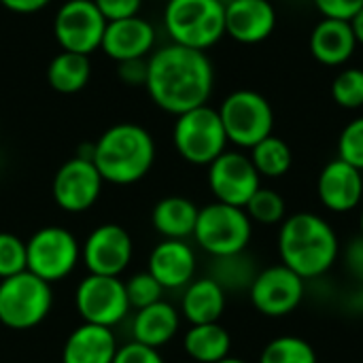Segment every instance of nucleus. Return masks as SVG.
Segmentation results:
<instances>
[{
	"instance_id": "f257e3e1",
	"label": "nucleus",
	"mask_w": 363,
	"mask_h": 363,
	"mask_svg": "<svg viewBox=\"0 0 363 363\" xmlns=\"http://www.w3.org/2000/svg\"><path fill=\"white\" fill-rule=\"evenodd\" d=\"M147 62L145 87L162 111L179 117L208 102L215 85V70L206 51L172 43L153 51Z\"/></svg>"
},
{
	"instance_id": "f03ea898",
	"label": "nucleus",
	"mask_w": 363,
	"mask_h": 363,
	"mask_svg": "<svg viewBox=\"0 0 363 363\" xmlns=\"http://www.w3.org/2000/svg\"><path fill=\"white\" fill-rule=\"evenodd\" d=\"M279 255L283 266L300 279L325 274L340 255V242L334 228L315 213H296L287 217L279 232Z\"/></svg>"
},
{
	"instance_id": "7ed1b4c3",
	"label": "nucleus",
	"mask_w": 363,
	"mask_h": 363,
	"mask_svg": "<svg viewBox=\"0 0 363 363\" xmlns=\"http://www.w3.org/2000/svg\"><path fill=\"white\" fill-rule=\"evenodd\" d=\"M91 162L104 183L134 185L155 164V140L143 125L117 123L94 143Z\"/></svg>"
},
{
	"instance_id": "20e7f679",
	"label": "nucleus",
	"mask_w": 363,
	"mask_h": 363,
	"mask_svg": "<svg viewBox=\"0 0 363 363\" xmlns=\"http://www.w3.org/2000/svg\"><path fill=\"white\" fill-rule=\"evenodd\" d=\"M164 26L174 45L206 51L225 34V4L221 0H168Z\"/></svg>"
},
{
	"instance_id": "39448f33",
	"label": "nucleus",
	"mask_w": 363,
	"mask_h": 363,
	"mask_svg": "<svg viewBox=\"0 0 363 363\" xmlns=\"http://www.w3.org/2000/svg\"><path fill=\"white\" fill-rule=\"evenodd\" d=\"M53 308V287L32 272L0 281V323L26 332L38 328Z\"/></svg>"
},
{
	"instance_id": "423d86ee",
	"label": "nucleus",
	"mask_w": 363,
	"mask_h": 363,
	"mask_svg": "<svg viewBox=\"0 0 363 363\" xmlns=\"http://www.w3.org/2000/svg\"><path fill=\"white\" fill-rule=\"evenodd\" d=\"M253 236V221L245 208L213 202L200 208L194 238L211 257L245 253Z\"/></svg>"
},
{
	"instance_id": "0eeeda50",
	"label": "nucleus",
	"mask_w": 363,
	"mask_h": 363,
	"mask_svg": "<svg viewBox=\"0 0 363 363\" xmlns=\"http://www.w3.org/2000/svg\"><path fill=\"white\" fill-rule=\"evenodd\" d=\"M172 140L177 153L194 166H211L228 147L219 111L208 104L177 117Z\"/></svg>"
},
{
	"instance_id": "6e6552de",
	"label": "nucleus",
	"mask_w": 363,
	"mask_h": 363,
	"mask_svg": "<svg viewBox=\"0 0 363 363\" xmlns=\"http://www.w3.org/2000/svg\"><path fill=\"white\" fill-rule=\"evenodd\" d=\"M219 117L228 136L240 149H253L268 138L274 128V111L266 96L253 89L232 91L219 106Z\"/></svg>"
},
{
	"instance_id": "1a4fd4ad",
	"label": "nucleus",
	"mask_w": 363,
	"mask_h": 363,
	"mask_svg": "<svg viewBox=\"0 0 363 363\" xmlns=\"http://www.w3.org/2000/svg\"><path fill=\"white\" fill-rule=\"evenodd\" d=\"M28 272L53 285L68 279L81 262V245L72 232L60 225H45L26 240Z\"/></svg>"
},
{
	"instance_id": "9d476101",
	"label": "nucleus",
	"mask_w": 363,
	"mask_h": 363,
	"mask_svg": "<svg viewBox=\"0 0 363 363\" xmlns=\"http://www.w3.org/2000/svg\"><path fill=\"white\" fill-rule=\"evenodd\" d=\"M74 308L83 323L115 328L128 313L130 302L125 294V283L119 277L87 274L74 291Z\"/></svg>"
},
{
	"instance_id": "9b49d317",
	"label": "nucleus",
	"mask_w": 363,
	"mask_h": 363,
	"mask_svg": "<svg viewBox=\"0 0 363 363\" xmlns=\"http://www.w3.org/2000/svg\"><path fill=\"white\" fill-rule=\"evenodd\" d=\"M106 19L94 0H66L53 19V34L62 51L89 55L102 47Z\"/></svg>"
},
{
	"instance_id": "f8f14e48",
	"label": "nucleus",
	"mask_w": 363,
	"mask_h": 363,
	"mask_svg": "<svg viewBox=\"0 0 363 363\" xmlns=\"http://www.w3.org/2000/svg\"><path fill=\"white\" fill-rule=\"evenodd\" d=\"M208 187L215 202L245 208L253 194L262 187V177L251 157L240 151H223L208 166Z\"/></svg>"
},
{
	"instance_id": "ddd939ff",
	"label": "nucleus",
	"mask_w": 363,
	"mask_h": 363,
	"mask_svg": "<svg viewBox=\"0 0 363 363\" xmlns=\"http://www.w3.org/2000/svg\"><path fill=\"white\" fill-rule=\"evenodd\" d=\"M102 177L91 160L72 157L64 162L51 183L53 202L70 215L89 211L102 194Z\"/></svg>"
},
{
	"instance_id": "4468645a",
	"label": "nucleus",
	"mask_w": 363,
	"mask_h": 363,
	"mask_svg": "<svg viewBox=\"0 0 363 363\" xmlns=\"http://www.w3.org/2000/svg\"><path fill=\"white\" fill-rule=\"evenodd\" d=\"M251 304L264 317H287L304 298V279H300L287 266H270L253 279L249 287Z\"/></svg>"
},
{
	"instance_id": "2eb2a0df",
	"label": "nucleus",
	"mask_w": 363,
	"mask_h": 363,
	"mask_svg": "<svg viewBox=\"0 0 363 363\" xmlns=\"http://www.w3.org/2000/svg\"><path fill=\"white\" fill-rule=\"evenodd\" d=\"M134 255L130 232L119 223H102L89 232L81 247V259L89 274L121 277Z\"/></svg>"
},
{
	"instance_id": "dca6fc26",
	"label": "nucleus",
	"mask_w": 363,
	"mask_h": 363,
	"mask_svg": "<svg viewBox=\"0 0 363 363\" xmlns=\"http://www.w3.org/2000/svg\"><path fill=\"white\" fill-rule=\"evenodd\" d=\"M321 204L332 213H349L363 200V174L340 157L325 164L317 181Z\"/></svg>"
},
{
	"instance_id": "f3484780",
	"label": "nucleus",
	"mask_w": 363,
	"mask_h": 363,
	"mask_svg": "<svg viewBox=\"0 0 363 363\" xmlns=\"http://www.w3.org/2000/svg\"><path fill=\"white\" fill-rule=\"evenodd\" d=\"M277 28V11L270 0H230L225 4V34L242 45L266 40Z\"/></svg>"
},
{
	"instance_id": "a211bd4d",
	"label": "nucleus",
	"mask_w": 363,
	"mask_h": 363,
	"mask_svg": "<svg viewBox=\"0 0 363 363\" xmlns=\"http://www.w3.org/2000/svg\"><path fill=\"white\" fill-rule=\"evenodd\" d=\"M147 272L164 289H185L196 277V253L185 240L164 238L153 247Z\"/></svg>"
},
{
	"instance_id": "6ab92c4d",
	"label": "nucleus",
	"mask_w": 363,
	"mask_h": 363,
	"mask_svg": "<svg viewBox=\"0 0 363 363\" xmlns=\"http://www.w3.org/2000/svg\"><path fill=\"white\" fill-rule=\"evenodd\" d=\"M153 43H155L153 26L147 19L134 15L106 23L102 51L115 62H125V60L145 57L153 49Z\"/></svg>"
},
{
	"instance_id": "aec40b11",
	"label": "nucleus",
	"mask_w": 363,
	"mask_h": 363,
	"mask_svg": "<svg viewBox=\"0 0 363 363\" xmlns=\"http://www.w3.org/2000/svg\"><path fill=\"white\" fill-rule=\"evenodd\" d=\"M117 351V336L111 328L81 323L64 342L62 363H113Z\"/></svg>"
},
{
	"instance_id": "412c9836",
	"label": "nucleus",
	"mask_w": 363,
	"mask_h": 363,
	"mask_svg": "<svg viewBox=\"0 0 363 363\" xmlns=\"http://www.w3.org/2000/svg\"><path fill=\"white\" fill-rule=\"evenodd\" d=\"M311 53L323 66H342L347 64L355 49L357 40L349 21L323 17L311 32Z\"/></svg>"
},
{
	"instance_id": "4be33fe9",
	"label": "nucleus",
	"mask_w": 363,
	"mask_h": 363,
	"mask_svg": "<svg viewBox=\"0 0 363 363\" xmlns=\"http://www.w3.org/2000/svg\"><path fill=\"white\" fill-rule=\"evenodd\" d=\"M179 328H181L179 311L172 304L160 300L151 306L136 311V317L132 321V338L138 345L160 351L179 334Z\"/></svg>"
},
{
	"instance_id": "5701e85b",
	"label": "nucleus",
	"mask_w": 363,
	"mask_h": 363,
	"mask_svg": "<svg viewBox=\"0 0 363 363\" xmlns=\"http://www.w3.org/2000/svg\"><path fill=\"white\" fill-rule=\"evenodd\" d=\"M225 298L228 294L211 277L194 279L183 291L181 313L191 325L219 323L225 311Z\"/></svg>"
},
{
	"instance_id": "b1692460",
	"label": "nucleus",
	"mask_w": 363,
	"mask_h": 363,
	"mask_svg": "<svg viewBox=\"0 0 363 363\" xmlns=\"http://www.w3.org/2000/svg\"><path fill=\"white\" fill-rule=\"evenodd\" d=\"M200 208L183 196L162 198L151 211V223L155 232L168 240H185L194 236Z\"/></svg>"
},
{
	"instance_id": "393cba45",
	"label": "nucleus",
	"mask_w": 363,
	"mask_h": 363,
	"mask_svg": "<svg viewBox=\"0 0 363 363\" xmlns=\"http://www.w3.org/2000/svg\"><path fill=\"white\" fill-rule=\"evenodd\" d=\"M183 349L196 363H219L230 357L232 338L219 323L191 325L183 338Z\"/></svg>"
},
{
	"instance_id": "a878e982",
	"label": "nucleus",
	"mask_w": 363,
	"mask_h": 363,
	"mask_svg": "<svg viewBox=\"0 0 363 363\" xmlns=\"http://www.w3.org/2000/svg\"><path fill=\"white\" fill-rule=\"evenodd\" d=\"M89 55L74 51H60L47 66V83L60 94H77L89 83Z\"/></svg>"
},
{
	"instance_id": "bb28decb",
	"label": "nucleus",
	"mask_w": 363,
	"mask_h": 363,
	"mask_svg": "<svg viewBox=\"0 0 363 363\" xmlns=\"http://www.w3.org/2000/svg\"><path fill=\"white\" fill-rule=\"evenodd\" d=\"M208 277L228 294V291H245L251 287L253 279L257 277V268L253 259L245 253L213 257Z\"/></svg>"
},
{
	"instance_id": "cd10ccee",
	"label": "nucleus",
	"mask_w": 363,
	"mask_h": 363,
	"mask_svg": "<svg viewBox=\"0 0 363 363\" xmlns=\"http://www.w3.org/2000/svg\"><path fill=\"white\" fill-rule=\"evenodd\" d=\"M249 157H251L255 170L259 172V177H268V179H279V177L287 174L294 164V153H291L289 145L274 134H270L268 138L257 143L251 149Z\"/></svg>"
},
{
	"instance_id": "c85d7f7f",
	"label": "nucleus",
	"mask_w": 363,
	"mask_h": 363,
	"mask_svg": "<svg viewBox=\"0 0 363 363\" xmlns=\"http://www.w3.org/2000/svg\"><path fill=\"white\" fill-rule=\"evenodd\" d=\"M259 363H317V353L304 338L279 336L264 347Z\"/></svg>"
},
{
	"instance_id": "c756f323",
	"label": "nucleus",
	"mask_w": 363,
	"mask_h": 363,
	"mask_svg": "<svg viewBox=\"0 0 363 363\" xmlns=\"http://www.w3.org/2000/svg\"><path fill=\"white\" fill-rule=\"evenodd\" d=\"M245 213L249 215L251 221L264 223V225H274L285 221V200L279 191L270 187H259L253 198L247 202Z\"/></svg>"
},
{
	"instance_id": "7c9ffc66",
	"label": "nucleus",
	"mask_w": 363,
	"mask_h": 363,
	"mask_svg": "<svg viewBox=\"0 0 363 363\" xmlns=\"http://www.w3.org/2000/svg\"><path fill=\"white\" fill-rule=\"evenodd\" d=\"M332 98L342 108L363 106V68H345L332 83Z\"/></svg>"
},
{
	"instance_id": "2f4dec72",
	"label": "nucleus",
	"mask_w": 363,
	"mask_h": 363,
	"mask_svg": "<svg viewBox=\"0 0 363 363\" xmlns=\"http://www.w3.org/2000/svg\"><path fill=\"white\" fill-rule=\"evenodd\" d=\"M28 270L26 240L11 232H0V281Z\"/></svg>"
},
{
	"instance_id": "473e14b6",
	"label": "nucleus",
	"mask_w": 363,
	"mask_h": 363,
	"mask_svg": "<svg viewBox=\"0 0 363 363\" xmlns=\"http://www.w3.org/2000/svg\"><path fill=\"white\" fill-rule=\"evenodd\" d=\"M164 291L166 289L147 270L145 272H136V274H132L125 281V294H128L130 308H136V311L160 302Z\"/></svg>"
},
{
	"instance_id": "72a5a7b5",
	"label": "nucleus",
	"mask_w": 363,
	"mask_h": 363,
	"mask_svg": "<svg viewBox=\"0 0 363 363\" xmlns=\"http://www.w3.org/2000/svg\"><path fill=\"white\" fill-rule=\"evenodd\" d=\"M338 157L363 172V117L349 121L340 132Z\"/></svg>"
},
{
	"instance_id": "f704fd0d",
	"label": "nucleus",
	"mask_w": 363,
	"mask_h": 363,
	"mask_svg": "<svg viewBox=\"0 0 363 363\" xmlns=\"http://www.w3.org/2000/svg\"><path fill=\"white\" fill-rule=\"evenodd\" d=\"M317 11L328 19L351 21L353 15L363 9V0H313Z\"/></svg>"
},
{
	"instance_id": "c9c22d12",
	"label": "nucleus",
	"mask_w": 363,
	"mask_h": 363,
	"mask_svg": "<svg viewBox=\"0 0 363 363\" xmlns=\"http://www.w3.org/2000/svg\"><path fill=\"white\" fill-rule=\"evenodd\" d=\"M113 363H166L164 357L160 355L157 349H151V347H145V345H138V342H128L123 347H119L117 355Z\"/></svg>"
},
{
	"instance_id": "e433bc0d",
	"label": "nucleus",
	"mask_w": 363,
	"mask_h": 363,
	"mask_svg": "<svg viewBox=\"0 0 363 363\" xmlns=\"http://www.w3.org/2000/svg\"><path fill=\"white\" fill-rule=\"evenodd\" d=\"M94 4L98 6L106 21H117L138 15L143 0H94Z\"/></svg>"
},
{
	"instance_id": "4c0bfd02",
	"label": "nucleus",
	"mask_w": 363,
	"mask_h": 363,
	"mask_svg": "<svg viewBox=\"0 0 363 363\" xmlns=\"http://www.w3.org/2000/svg\"><path fill=\"white\" fill-rule=\"evenodd\" d=\"M147 70H149V62L145 57H136V60H125V62H117V74L125 85H143L147 83Z\"/></svg>"
},
{
	"instance_id": "58836bf2",
	"label": "nucleus",
	"mask_w": 363,
	"mask_h": 363,
	"mask_svg": "<svg viewBox=\"0 0 363 363\" xmlns=\"http://www.w3.org/2000/svg\"><path fill=\"white\" fill-rule=\"evenodd\" d=\"M345 259H347V270L357 279V281H362L363 283V238L362 236H357L353 242H351V247L347 249V253H345Z\"/></svg>"
},
{
	"instance_id": "ea45409f",
	"label": "nucleus",
	"mask_w": 363,
	"mask_h": 363,
	"mask_svg": "<svg viewBox=\"0 0 363 363\" xmlns=\"http://www.w3.org/2000/svg\"><path fill=\"white\" fill-rule=\"evenodd\" d=\"M51 0H0V4L13 13L19 15H28V13H36L40 9H45Z\"/></svg>"
},
{
	"instance_id": "a19ab883",
	"label": "nucleus",
	"mask_w": 363,
	"mask_h": 363,
	"mask_svg": "<svg viewBox=\"0 0 363 363\" xmlns=\"http://www.w3.org/2000/svg\"><path fill=\"white\" fill-rule=\"evenodd\" d=\"M349 23H351V30H353V34H355L357 45H363V9L353 15V19H351Z\"/></svg>"
},
{
	"instance_id": "79ce46f5",
	"label": "nucleus",
	"mask_w": 363,
	"mask_h": 363,
	"mask_svg": "<svg viewBox=\"0 0 363 363\" xmlns=\"http://www.w3.org/2000/svg\"><path fill=\"white\" fill-rule=\"evenodd\" d=\"M219 363H247V362H242V359H238V357H225L223 362H219Z\"/></svg>"
},
{
	"instance_id": "37998d69",
	"label": "nucleus",
	"mask_w": 363,
	"mask_h": 363,
	"mask_svg": "<svg viewBox=\"0 0 363 363\" xmlns=\"http://www.w3.org/2000/svg\"><path fill=\"white\" fill-rule=\"evenodd\" d=\"M359 230H362V234H359V236L363 238V211H362V217H359Z\"/></svg>"
},
{
	"instance_id": "c03bdc74",
	"label": "nucleus",
	"mask_w": 363,
	"mask_h": 363,
	"mask_svg": "<svg viewBox=\"0 0 363 363\" xmlns=\"http://www.w3.org/2000/svg\"><path fill=\"white\" fill-rule=\"evenodd\" d=\"M166 2H168V0H166Z\"/></svg>"
}]
</instances>
